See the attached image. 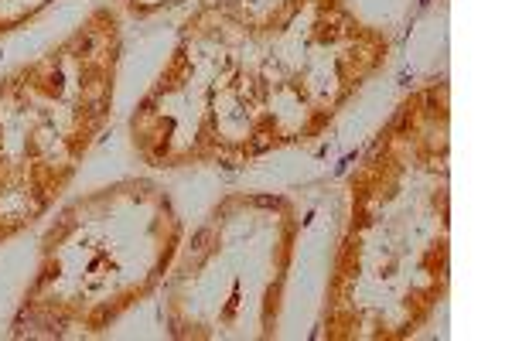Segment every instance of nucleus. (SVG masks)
<instances>
[{
  "instance_id": "f257e3e1",
  "label": "nucleus",
  "mask_w": 512,
  "mask_h": 341,
  "mask_svg": "<svg viewBox=\"0 0 512 341\" xmlns=\"http://www.w3.org/2000/svg\"><path fill=\"white\" fill-rule=\"evenodd\" d=\"M352 0H202L130 113L151 168H243L318 140L390 62Z\"/></svg>"
},
{
  "instance_id": "f03ea898",
  "label": "nucleus",
  "mask_w": 512,
  "mask_h": 341,
  "mask_svg": "<svg viewBox=\"0 0 512 341\" xmlns=\"http://www.w3.org/2000/svg\"><path fill=\"white\" fill-rule=\"evenodd\" d=\"M451 287V86L410 89L349 174L325 341H407Z\"/></svg>"
},
{
  "instance_id": "7ed1b4c3",
  "label": "nucleus",
  "mask_w": 512,
  "mask_h": 341,
  "mask_svg": "<svg viewBox=\"0 0 512 341\" xmlns=\"http://www.w3.org/2000/svg\"><path fill=\"white\" fill-rule=\"evenodd\" d=\"M185 219L154 178H120L82 191L48 222L35 273L11 318V338H96L158 294Z\"/></svg>"
},
{
  "instance_id": "20e7f679",
  "label": "nucleus",
  "mask_w": 512,
  "mask_h": 341,
  "mask_svg": "<svg viewBox=\"0 0 512 341\" xmlns=\"http://www.w3.org/2000/svg\"><path fill=\"white\" fill-rule=\"evenodd\" d=\"M117 7H93L59 45L0 79V246L38 226L113 120Z\"/></svg>"
},
{
  "instance_id": "39448f33",
  "label": "nucleus",
  "mask_w": 512,
  "mask_h": 341,
  "mask_svg": "<svg viewBox=\"0 0 512 341\" xmlns=\"http://www.w3.org/2000/svg\"><path fill=\"white\" fill-rule=\"evenodd\" d=\"M301 246V212L274 191L219 198L185 236L164 277V328L178 341H267L280 335Z\"/></svg>"
},
{
  "instance_id": "423d86ee",
  "label": "nucleus",
  "mask_w": 512,
  "mask_h": 341,
  "mask_svg": "<svg viewBox=\"0 0 512 341\" xmlns=\"http://www.w3.org/2000/svg\"><path fill=\"white\" fill-rule=\"evenodd\" d=\"M55 0H0V38L14 35L24 24H31L41 11H48Z\"/></svg>"
},
{
  "instance_id": "0eeeda50",
  "label": "nucleus",
  "mask_w": 512,
  "mask_h": 341,
  "mask_svg": "<svg viewBox=\"0 0 512 341\" xmlns=\"http://www.w3.org/2000/svg\"><path fill=\"white\" fill-rule=\"evenodd\" d=\"M181 0H117V11L130 14V18H154V14L161 11H171V7H178Z\"/></svg>"
}]
</instances>
